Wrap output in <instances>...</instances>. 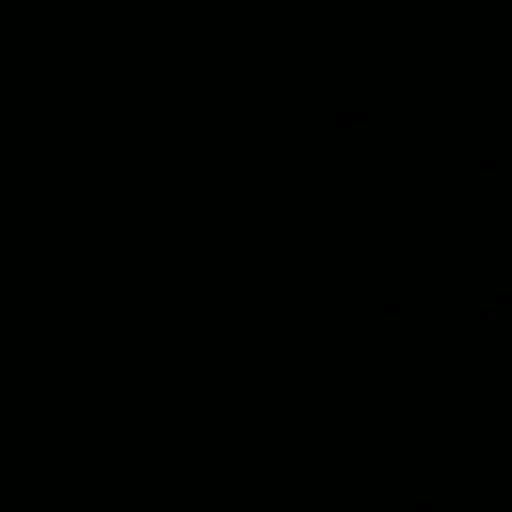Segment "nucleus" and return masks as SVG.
Segmentation results:
<instances>
[]
</instances>
